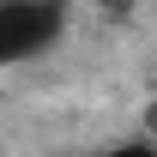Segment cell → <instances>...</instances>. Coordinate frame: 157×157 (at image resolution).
Returning a JSON list of instances; mask_svg holds the SVG:
<instances>
[{"instance_id": "6da1fadb", "label": "cell", "mask_w": 157, "mask_h": 157, "mask_svg": "<svg viewBox=\"0 0 157 157\" xmlns=\"http://www.w3.org/2000/svg\"><path fill=\"white\" fill-rule=\"evenodd\" d=\"M60 30H67V12L48 0H0V67L36 60L42 48H55Z\"/></svg>"}, {"instance_id": "7a4b0ae2", "label": "cell", "mask_w": 157, "mask_h": 157, "mask_svg": "<svg viewBox=\"0 0 157 157\" xmlns=\"http://www.w3.org/2000/svg\"><path fill=\"white\" fill-rule=\"evenodd\" d=\"M103 157H157V145L151 139H127V145H109Z\"/></svg>"}, {"instance_id": "3957f363", "label": "cell", "mask_w": 157, "mask_h": 157, "mask_svg": "<svg viewBox=\"0 0 157 157\" xmlns=\"http://www.w3.org/2000/svg\"><path fill=\"white\" fill-rule=\"evenodd\" d=\"M145 127H151V139H157V103H151V109H145Z\"/></svg>"}]
</instances>
